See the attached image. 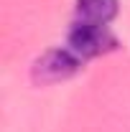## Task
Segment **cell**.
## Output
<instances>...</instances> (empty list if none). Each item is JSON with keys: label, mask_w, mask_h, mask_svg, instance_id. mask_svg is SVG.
<instances>
[{"label": "cell", "mask_w": 130, "mask_h": 132, "mask_svg": "<svg viewBox=\"0 0 130 132\" xmlns=\"http://www.w3.org/2000/svg\"><path fill=\"white\" fill-rule=\"evenodd\" d=\"M117 46L115 36L110 33L107 26H95V23H84V20H71V28L66 36V48L74 51L82 61L99 56L105 51Z\"/></svg>", "instance_id": "obj_1"}, {"label": "cell", "mask_w": 130, "mask_h": 132, "mask_svg": "<svg viewBox=\"0 0 130 132\" xmlns=\"http://www.w3.org/2000/svg\"><path fill=\"white\" fill-rule=\"evenodd\" d=\"M82 66V59L69 48H51L44 56L36 59L31 74L36 81L41 84H54V81H64L69 76H74Z\"/></svg>", "instance_id": "obj_2"}, {"label": "cell", "mask_w": 130, "mask_h": 132, "mask_svg": "<svg viewBox=\"0 0 130 132\" xmlns=\"http://www.w3.org/2000/svg\"><path fill=\"white\" fill-rule=\"evenodd\" d=\"M115 15H117V0H77L74 20L107 26Z\"/></svg>", "instance_id": "obj_3"}]
</instances>
